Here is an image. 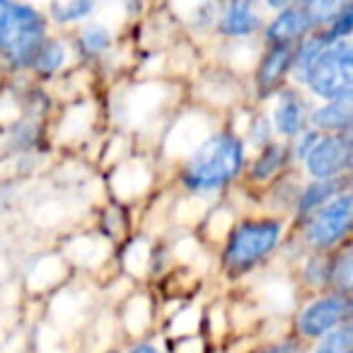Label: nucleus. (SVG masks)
I'll return each instance as SVG.
<instances>
[{
    "mask_svg": "<svg viewBox=\"0 0 353 353\" xmlns=\"http://www.w3.org/2000/svg\"><path fill=\"white\" fill-rule=\"evenodd\" d=\"M6 75H8V68L3 65V61H0V88H3V83H6Z\"/></svg>",
    "mask_w": 353,
    "mask_h": 353,
    "instance_id": "obj_24",
    "label": "nucleus"
},
{
    "mask_svg": "<svg viewBox=\"0 0 353 353\" xmlns=\"http://www.w3.org/2000/svg\"><path fill=\"white\" fill-rule=\"evenodd\" d=\"M312 32L314 27L310 22L307 12L298 3H293V6L271 12L269 20H264L259 34L264 39V46H295Z\"/></svg>",
    "mask_w": 353,
    "mask_h": 353,
    "instance_id": "obj_9",
    "label": "nucleus"
},
{
    "mask_svg": "<svg viewBox=\"0 0 353 353\" xmlns=\"http://www.w3.org/2000/svg\"><path fill=\"white\" fill-rule=\"evenodd\" d=\"M245 167V143L235 133H216L196 148L187 162L182 182L199 194L218 192L237 179Z\"/></svg>",
    "mask_w": 353,
    "mask_h": 353,
    "instance_id": "obj_2",
    "label": "nucleus"
},
{
    "mask_svg": "<svg viewBox=\"0 0 353 353\" xmlns=\"http://www.w3.org/2000/svg\"><path fill=\"white\" fill-rule=\"evenodd\" d=\"M51 22L30 0H0V61L8 70H30Z\"/></svg>",
    "mask_w": 353,
    "mask_h": 353,
    "instance_id": "obj_1",
    "label": "nucleus"
},
{
    "mask_svg": "<svg viewBox=\"0 0 353 353\" xmlns=\"http://www.w3.org/2000/svg\"><path fill=\"white\" fill-rule=\"evenodd\" d=\"M351 160V136L348 133H329V136H319L312 150L305 155V167H307L312 179H329V176L346 174Z\"/></svg>",
    "mask_w": 353,
    "mask_h": 353,
    "instance_id": "obj_7",
    "label": "nucleus"
},
{
    "mask_svg": "<svg viewBox=\"0 0 353 353\" xmlns=\"http://www.w3.org/2000/svg\"><path fill=\"white\" fill-rule=\"evenodd\" d=\"M307 102L298 88H281L276 92V109L271 114V128L283 138H295L307 128Z\"/></svg>",
    "mask_w": 353,
    "mask_h": 353,
    "instance_id": "obj_11",
    "label": "nucleus"
},
{
    "mask_svg": "<svg viewBox=\"0 0 353 353\" xmlns=\"http://www.w3.org/2000/svg\"><path fill=\"white\" fill-rule=\"evenodd\" d=\"M298 6L307 12L310 22H312L314 32L324 30L339 12L353 6V0H298Z\"/></svg>",
    "mask_w": 353,
    "mask_h": 353,
    "instance_id": "obj_17",
    "label": "nucleus"
},
{
    "mask_svg": "<svg viewBox=\"0 0 353 353\" xmlns=\"http://www.w3.org/2000/svg\"><path fill=\"white\" fill-rule=\"evenodd\" d=\"M348 192V179L346 176H329V179H312L307 187L300 192L298 196V213L307 216L314 208H319L322 203H327L329 199H334L336 194Z\"/></svg>",
    "mask_w": 353,
    "mask_h": 353,
    "instance_id": "obj_15",
    "label": "nucleus"
},
{
    "mask_svg": "<svg viewBox=\"0 0 353 353\" xmlns=\"http://www.w3.org/2000/svg\"><path fill=\"white\" fill-rule=\"evenodd\" d=\"M259 3H261V8H264V12H276V10H281V8L293 6L298 0H259Z\"/></svg>",
    "mask_w": 353,
    "mask_h": 353,
    "instance_id": "obj_21",
    "label": "nucleus"
},
{
    "mask_svg": "<svg viewBox=\"0 0 353 353\" xmlns=\"http://www.w3.org/2000/svg\"><path fill=\"white\" fill-rule=\"evenodd\" d=\"M256 353H295V346L293 343H271V346L261 348Z\"/></svg>",
    "mask_w": 353,
    "mask_h": 353,
    "instance_id": "obj_22",
    "label": "nucleus"
},
{
    "mask_svg": "<svg viewBox=\"0 0 353 353\" xmlns=\"http://www.w3.org/2000/svg\"><path fill=\"white\" fill-rule=\"evenodd\" d=\"M128 353H160L155 346H150V343H141V346H133Z\"/></svg>",
    "mask_w": 353,
    "mask_h": 353,
    "instance_id": "obj_23",
    "label": "nucleus"
},
{
    "mask_svg": "<svg viewBox=\"0 0 353 353\" xmlns=\"http://www.w3.org/2000/svg\"><path fill=\"white\" fill-rule=\"evenodd\" d=\"M281 235H283V223L274 218L240 223L225 245L223 264L232 276L245 274L279 247Z\"/></svg>",
    "mask_w": 353,
    "mask_h": 353,
    "instance_id": "obj_4",
    "label": "nucleus"
},
{
    "mask_svg": "<svg viewBox=\"0 0 353 353\" xmlns=\"http://www.w3.org/2000/svg\"><path fill=\"white\" fill-rule=\"evenodd\" d=\"M288 160V150H285L283 143H266L261 155L254 160L252 165V176L264 182V179H271L276 172L283 167V162Z\"/></svg>",
    "mask_w": 353,
    "mask_h": 353,
    "instance_id": "obj_18",
    "label": "nucleus"
},
{
    "mask_svg": "<svg viewBox=\"0 0 353 353\" xmlns=\"http://www.w3.org/2000/svg\"><path fill=\"white\" fill-rule=\"evenodd\" d=\"M264 8L259 0H218L213 32L223 39H252L264 27Z\"/></svg>",
    "mask_w": 353,
    "mask_h": 353,
    "instance_id": "obj_6",
    "label": "nucleus"
},
{
    "mask_svg": "<svg viewBox=\"0 0 353 353\" xmlns=\"http://www.w3.org/2000/svg\"><path fill=\"white\" fill-rule=\"evenodd\" d=\"M293 68V46H266L254 70V85L259 97L276 94L290 78Z\"/></svg>",
    "mask_w": 353,
    "mask_h": 353,
    "instance_id": "obj_10",
    "label": "nucleus"
},
{
    "mask_svg": "<svg viewBox=\"0 0 353 353\" xmlns=\"http://www.w3.org/2000/svg\"><path fill=\"white\" fill-rule=\"evenodd\" d=\"M75 49L85 59H102L114 49V32L104 22L88 20L75 32Z\"/></svg>",
    "mask_w": 353,
    "mask_h": 353,
    "instance_id": "obj_14",
    "label": "nucleus"
},
{
    "mask_svg": "<svg viewBox=\"0 0 353 353\" xmlns=\"http://www.w3.org/2000/svg\"><path fill=\"white\" fill-rule=\"evenodd\" d=\"M307 121L319 133H348L353 123V97L319 104L310 112Z\"/></svg>",
    "mask_w": 353,
    "mask_h": 353,
    "instance_id": "obj_12",
    "label": "nucleus"
},
{
    "mask_svg": "<svg viewBox=\"0 0 353 353\" xmlns=\"http://www.w3.org/2000/svg\"><path fill=\"white\" fill-rule=\"evenodd\" d=\"M351 218H353V199L348 192L336 194L307 213V223H305V240L312 250H332L336 247L343 237L351 230Z\"/></svg>",
    "mask_w": 353,
    "mask_h": 353,
    "instance_id": "obj_5",
    "label": "nucleus"
},
{
    "mask_svg": "<svg viewBox=\"0 0 353 353\" xmlns=\"http://www.w3.org/2000/svg\"><path fill=\"white\" fill-rule=\"evenodd\" d=\"M65 61H68V44L61 37L49 34L41 41L39 49H37L30 70L39 75V78H51V75L63 70Z\"/></svg>",
    "mask_w": 353,
    "mask_h": 353,
    "instance_id": "obj_16",
    "label": "nucleus"
},
{
    "mask_svg": "<svg viewBox=\"0 0 353 353\" xmlns=\"http://www.w3.org/2000/svg\"><path fill=\"white\" fill-rule=\"evenodd\" d=\"M327 283L334 285V293H351L353 285V269H351V252H341L329 261V271H327Z\"/></svg>",
    "mask_w": 353,
    "mask_h": 353,
    "instance_id": "obj_19",
    "label": "nucleus"
},
{
    "mask_svg": "<svg viewBox=\"0 0 353 353\" xmlns=\"http://www.w3.org/2000/svg\"><path fill=\"white\" fill-rule=\"evenodd\" d=\"M351 339H353L351 322H343L317 339L314 353H351Z\"/></svg>",
    "mask_w": 353,
    "mask_h": 353,
    "instance_id": "obj_20",
    "label": "nucleus"
},
{
    "mask_svg": "<svg viewBox=\"0 0 353 353\" xmlns=\"http://www.w3.org/2000/svg\"><path fill=\"white\" fill-rule=\"evenodd\" d=\"M102 0H51L46 8V17L51 25L59 27H80L92 20L99 10Z\"/></svg>",
    "mask_w": 353,
    "mask_h": 353,
    "instance_id": "obj_13",
    "label": "nucleus"
},
{
    "mask_svg": "<svg viewBox=\"0 0 353 353\" xmlns=\"http://www.w3.org/2000/svg\"><path fill=\"white\" fill-rule=\"evenodd\" d=\"M312 97L322 102L353 97V46L351 39H327L295 75Z\"/></svg>",
    "mask_w": 353,
    "mask_h": 353,
    "instance_id": "obj_3",
    "label": "nucleus"
},
{
    "mask_svg": "<svg viewBox=\"0 0 353 353\" xmlns=\"http://www.w3.org/2000/svg\"><path fill=\"white\" fill-rule=\"evenodd\" d=\"M343 322H351V298L343 293H329L312 300L300 312L298 329L305 339L317 341L322 334L332 332L334 327H339Z\"/></svg>",
    "mask_w": 353,
    "mask_h": 353,
    "instance_id": "obj_8",
    "label": "nucleus"
}]
</instances>
